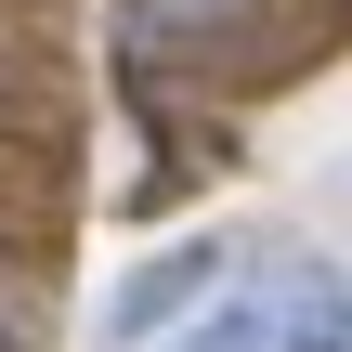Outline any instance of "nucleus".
<instances>
[{
    "instance_id": "f03ea898",
    "label": "nucleus",
    "mask_w": 352,
    "mask_h": 352,
    "mask_svg": "<svg viewBox=\"0 0 352 352\" xmlns=\"http://www.w3.org/2000/svg\"><path fill=\"white\" fill-rule=\"evenodd\" d=\"M209 287H222V235H196V248H157V261H144V274H131V287L104 300V340H118V352L170 340V327H183V314H196Z\"/></svg>"
},
{
    "instance_id": "f257e3e1",
    "label": "nucleus",
    "mask_w": 352,
    "mask_h": 352,
    "mask_svg": "<svg viewBox=\"0 0 352 352\" xmlns=\"http://www.w3.org/2000/svg\"><path fill=\"white\" fill-rule=\"evenodd\" d=\"M209 340L222 352H352V287L327 261H274L261 287L209 300Z\"/></svg>"
},
{
    "instance_id": "7ed1b4c3",
    "label": "nucleus",
    "mask_w": 352,
    "mask_h": 352,
    "mask_svg": "<svg viewBox=\"0 0 352 352\" xmlns=\"http://www.w3.org/2000/svg\"><path fill=\"white\" fill-rule=\"evenodd\" d=\"M0 352H26V287L0 274Z\"/></svg>"
},
{
    "instance_id": "20e7f679",
    "label": "nucleus",
    "mask_w": 352,
    "mask_h": 352,
    "mask_svg": "<svg viewBox=\"0 0 352 352\" xmlns=\"http://www.w3.org/2000/svg\"><path fill=\"white\" fill-rule=\"evenodd\" d=\"M157 352H222V340H209V314H196V327H170V340H157Z\"/></svg>"
}]
</instances>
